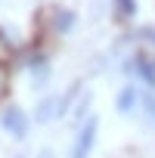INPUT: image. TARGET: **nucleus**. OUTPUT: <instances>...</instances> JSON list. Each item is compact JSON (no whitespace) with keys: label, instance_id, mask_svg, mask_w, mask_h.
I'll list each match as a JSON object with an SVG mask.
<instances>
[{"label":"nucleus","instance_id":"12","mask_svg":"<svg viewBox=\"0 0 155 158\" xmlns=\"http://www.w3.org/2000/svg\"><path fill=\"white\" fill-rule=\"evenodd\" d=\"M37 158H53V152H50V149H44V152H40Z\"/></svg>","mask_w":155,"mask_h":158},{"label":"nucleus","instance_id":"10","mask_svg":"<svg viewBox=\"0 0 155 158\" xmlns=\"http://www.w3.org/2000/svg\"><path fill=\"white\" fill-rule=\"evenodd\" d=\"M6 87H10V68H6L3 62H0V96L6 93Z\"/></svg>","mask_w":155,"mask_h":158},{"label":"nucleus","instance_id":"2","mask_svg":"<svg viewBox=\"0 0 155 158\" xmlns=\"http://www.w3.org/2000/svg\"><path fill=\"white\" fill-rule=\"evenodd\" d=\"M96 118H87V124H84V130L78 133V143H74V152H71V158H87V152H90V146H93V136H96Z\"/></svg>","mask_w":155,"mask_h":158},{"label":"nucleus","instance_id":"11","mask_svg":"<svg viewBox=\"0 0 155 158\" xmlns=\"http://www.w3.org/2000/svg\"><path fill=\"white\" fill-rule=\"evenodd\" d=\"M118 13H124V16L136 13V0H118Z\"/></svg>","mask_w":155,"mask_h":158},{"label":"nucleus","instance_id":"4","mask_svg":"<svg viewBox=\"0 0 155 158\" xmlns=\"http://www.w3.org/2000/svg\"><path fill=\"white\" fill-rule=\"evenodd\" d=\"M31 74H34V77H31V84H34V87H44V84H47L50 68H47V62H44L40 56H34V62H31Z\"/></svg>","mask_w":155,"mask_h":158},{"label":"nucleus","instance_id":"3","mask_svg":"<svg viewBox=\"0 0 155 158\" xmlns=\"http://www.w3.org/2000/svg\"><path fill=\"white\" fill-rule=\"evenodd\" d=\"M56 112H59V99H56V96H47V99L37 102V109H34V121H37V124H47L50 118H56Z\"/></svg>","mask_w":155,"mask_h":158},{"label":"nucleus","instance_id":"14","mask_svg":"<svg viewBox=\"0 0 155 158\" xmlns=\"http://www.w3.org/2000/svg\"><path fill=\"white\" fill-rule=\"evenodd\" d=\"M19 158H22V155H19Z\"/></svg>","mask_w":155,"mask_h":158},{"label":"nucleus","instance_id":"7","mask_svg":"<svg viewBox=\"0 0 155 158\" xmlns=\"http://www.w3.org/2000/svg\"><path fill=\"white\" fill-rule=\"evenodd\" d=\"M136 99H140V93H136L133 87H124V90L118 93V112H130V109L136 106Z\"/></svg>","mask_w":155,"mask_h":158},{"label":"nucleus","instance_id":"6","mask_svg":"<svg viewBox=\"0 0 155 158\" xmlns=\"http://www.w3.org/2000/svg\"><path fill=\"white\" fill-rule=\"evenodd\" d=\"M71 25H74V13H71V10H59V13L53 16V28H56V31L68 34V31H71Z\"/></svg>","mask_w":155,"mask_h":158},{"label":"nucleus","instance_id":"1","mask_svg":"<svg viewBox=\"0 0 155 158\" xmlns=\"http://www.w3.org/2000/svg\"><path fill=\"white\" fill-rule=\"evenodd\" d=\"M0 124H3V130L13 133V136H25V130H28V118H25V112H22L19 106L3 109V115H0Z\"/></svg>","mask_w":155,"mask_h":158},{"label":"nucleus","instance_id":"9","mask_svg":"<svg viewBox=\"0 0 155 158\" xmlns=\"http://www.w3.org/2000/svg\"><path fill=\"white\" fill-rule=\"evenodd\" d=\"M143 112H146V121L155 127V96H146L143 99Z\"/></svg>","mask_w":155,"mask_h":158},{"label":"nucleus","instance_id":"13","mask_svg":"<svg viewBox=\"0 0 155 158\" xmlns=\"http://www.w3.org/2000/svg\"><path fill=\"white\" fill-rule=\"evenodd\" d=\"M152 40H155V31H152Z\"/></svg>","mask_w":155,"mask_h":158},{"label":"nucleus","instance_id":"8","mask_svg":"<svg viewBox=\"0 0 155 158\" xmlns=\"http://www.w3.org/2000/svg\"><path fill=\"white\" fill-rule=\"evenodd\" d=\"M78 90H81V84H71V87L65 90V96H59V112H56V118H59V115H65V112L71 109V99L78 96Z\"/></svg>","mask_w":155,"mask_h":158},{"label":"nucleus","instance_id":"5","mask_svg":"<svg viewBox=\"0 0 155 158\" xmlns=\"http://www.w3.org/2000/svg\"><path fill=\"white\" fill-rule=\"evenodd\" d=\"M127 68H136V71H140V74L146 77L149 84H155V65H152V62H149L146 56H136V59H133V62H130Z\"/></svg>","mask_w":155,"mask_h":158}]
</instances>
